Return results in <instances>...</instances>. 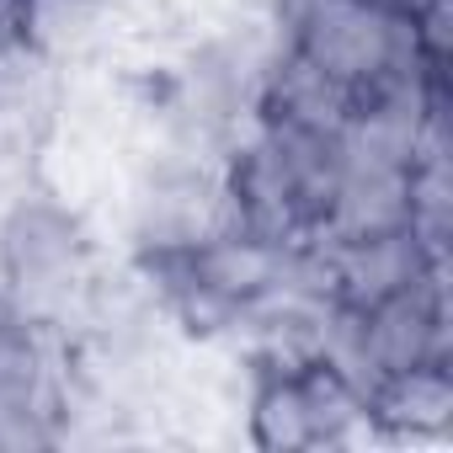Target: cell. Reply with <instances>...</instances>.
<instances>
[{
  "instance_id": "6da1fadb",
  "label": "cell",
  "mask_w": 453,
  "mask_h": 453,
  "mask_svg": "<svg viewBox=\"0 0 453 453\" xmlns=\"http://www.w3.org/2000/svg\"><path fill=\"white\" fill-rule=\"evenodd\" d=\"M267 33L304 54L347 96V112L389 91L448 86V65L421 54L416 27L368 0H267Z\"/></svg>"
},
{
  "instance_id": "7a4b0ae2",
  "label": "cell",
  "mask_w": 453,
  "mask_h": 453,
  "mask_svg": "<svg viewBox=\"0 0 453 453\" xmlns=\"http://www.w3.org/2000/svg\"><path fill=\"white\" fill-rule=\"evenodd\" d=\"M102 273V246L91 219L59 192L22 187L0 208V283L43 326L65 331Z\"/></svg>"
},
{
  "instance_id": "3957f363",
  "label": "cell",
  "mask_w": 453,
  "mask_h": 453,
  "mask_svg": "<svg viewBox=\"0 0 453 453\" xmlns=\"http://www.w3.org/2000/svg\"><path fill=\"white\" fill-rule=\"evenodd\" d=\"M246 437L267 453L347 448L373 437L368 400L315 352H246Z\"/></svg>"
},
{
  "instance_id": "277c9868",
  "label": "cell",
  "mask_w": 453,
  "mask_h": 453,
  "mask_svg": "<svg viewBox=\"0 0 453 453\" xmlns=\"http://www.w3.org/2000/svg\"><path fill=\"white\" fill-rule=\"evenodd\" d=\"M224 192H219V160L176 150L165 160H155L128 203V246L134 251H171V246H192L213 230H224Z\"/></svg>"
},
{
  "instance_id": "5b68a950",
  "label": "cell",
  "mask_w": 453,
  "mask_h": 453,
  "mask_svg": "<svg viewBox=\"0 0 453 453\" xmlns=\"http://www.w3.org/2000/svg\"><path fill=\"white\" fill-rule=\"evenodd\" d=\"M326 262V288L347 310H368L432 273H448V251L426 246L416 230H389V235H357V241H320Z\"/></svg>"
},
{
  "instance_id": "8992f818",
  "label": "cell",
  "mask_w": 453,
  "mask_h": 453,
  "mask_svg": "<svg viewBox=\"0 0 453 453\" xmlns=\"http://www.w3.org/2000/svg\"><path fill=\"white\" fill-rule=\"evenodd\" d=\"M251 128H347V96L304 54L273 43L251 86Z\"/></svg>"
},
{
  "instance_id": "52a82bcc",
  "label": "cell",
  "mask_w": 453,
  "mask_h": 453,
  "mask_svg": "<svg viewBox=\"0 0 453 453\" xmlns=\"http://www.w3.org/2000/svg\"><path fill=\"white\" fill-rule=\"evenodd\" d=\"M59 118V65L22 38L0 43V160H27Z\"/></svg>"
},
{
  "instance_id": "ba28073f",
  "label": "cell",
  "mask_w": 453,
  "mask_h": 453,
  "mask_svg": "<svg viewBox=\"0 0 453 453\" xmlns=\"http://www.w3.org/2000/svg\"><path fill=\"white\" fill-rule=\"evenodd\" d=\"M368 426L373 437L395 442H426L453 432V363H421L395 379H384L368 395Z\"/></svg>"
},
{
  "instance_id": "9c48e42d",
  "label": "cell",
  "mask_w": 453,
  "mask_h": 453,
  "mask_svg": "<svg viewBox=\"0 0 453 453\" xmlns=\"http://www.w3.org/2000/svg\"><path fill=\"white\" fill-rule=\"evenodd\" d=\"M107 17L112 6H96V0H17V38L49 65L70 70L107 38Z\"/></svg>"
},
{
  "instance_id": "30bf717a",
  "label": "cell",
  "mask_w": 453,
  "mask_h": 453,
  "mask_svg": "<svg viewBox=\"0 0 453 453\" xmlns=\"http://www.w3.org/2000/svg\"><path fill=\"white\" fill-rule=\"evenodd\" d=\"M27 326H38V320H33V315L12 299V288H6V283H0V347H6L12 336H22Z\"/></svg>"
},
{
  "instance_id": "8fae6325",
  "label": "cell",
  "mask_w": 453,
  "mask_h": 453,
  "mask_svg": "<svg viewBox=\"0 0 453 453\" xmlns=\"http://www.w3.org/2000/svg\"><path fill=\"white\" fill-rule=\"evenodd\" d=\"M368 6H379V12H389V17H405V22H416L421 12H432L437 0H368Z\"/></svg>"
},
{
  "instance_id": "7c38bea8",
  "label": "cell",
  "mask_w": 453,
  "mask_h": 453,
  "mask_svg": "<svg viewBox=\"0 0 453 453\" xmlns=\"http://www.w3.org/2000/svg\"><path fill=\"white\" fill-rule=\"evenodd\" d=\"M0 12H17V0H0Z\"/></svg>"
},
{
  "instance_id": "4fadbf2b",
  "label": "cell",
  "mask_w": 453,
  "mask_h": 453,
  "mask_svg": "<svg viewBox=\"0 0 453 453\" xmlns=\"http://www.w3.org/2000/svg\"><path fill=\"white\" fill-rule=\"evenodd\" d=\"M96 6H118V0H96Z\"/></svg>"
}]
</instances>
